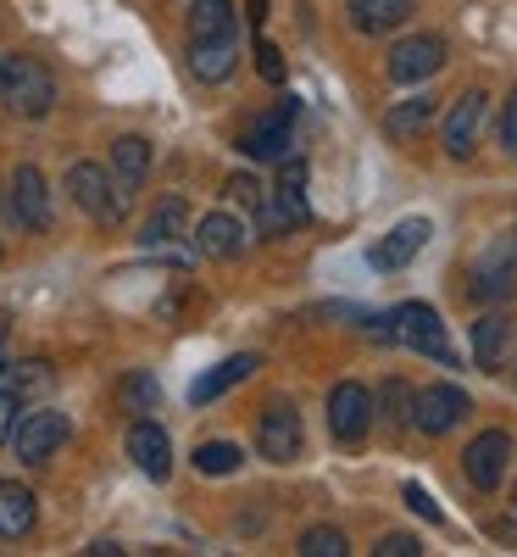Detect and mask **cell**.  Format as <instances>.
<instances>
[{
  "label": "cell",
  "mask_w": 517,
  "mask_h": 557,
  "mask_svg": "<svg viewBox=\"0 0 517 557\" xmlns=\"http://www.w3.org/2000/svg\"><path fill=\"white\" fill-rule=\"evenodd\" d=\"M0 101L17 117H45L56 107V78L39 57H0Z\"/></svg>",
  "instance_id": "6da1fadb"
},
{
  "label": "cell",
  "mask_w": 517,
  "mask_h": 557,
  "mask_svg": "<svg viewBox=\"0 0 517 557\" xmlns=\"http://www.w3.org/2000/svg\"><path fill=\"white\" fill-rule=\"evenodd\" d=\"M67 196L96 223H123V212H128V196L117 190V178L101 162H73L67 168Z\"/></svg>",
  "instance_id": "7a4b0ae2"
},
{
  "label": "cell",
  "mask_w": 517,
  "mask_h": 557,
  "mask_svg": "<svg viewBox=\"0 0 517 557\" xmlns=\"http://www.w3.org/2000/svg\"><path fill=\"white\" fill-rule=\"evenodd\" d=\"M390 341H406V346L423 351V357L456 362V357H451V341H445V323H440V312H434L429 301H401V307L390 312Z\"/></svg>",
  "instance_id": "3957f363"
},
{
  "label": "cell",
  "mask_w": 517,
  "mask_h": 557,
  "mask_svg": "<svg viewBox=\"0 0 517 557\" xmlns=\"http://www.w3.org/2000/svg\"><path fill=\"white\" fill-rule=\"evenodd\" d=\"M256 451L267 462H295L301 457V412L290 401H267L256 418Z\"/></svg>",
  "instance_id": "277c9868"
},
{
  "label": "cell",
  "mask_w": 517,
  "mask_h": 557,
  "mask_svg": "<svg viewBox=\"0 0 517 557\" xmlns=\"http://www.w3.org/2000/svg\"><path fill=\"white\" fill-rule=\"evenodd\" d=\"M73 435V424L62 412H51V407H39V412H23L17 424H12V446H17V457L23 462H45L62 441Z\"/></svg>",
  "instance_id": "5b68a950"
},
{
  "label": "cell",
  "mask_w": 517,
  "mask_h": 557,
  "mask_svg": "<svg viewBox=\"0 0 517 557\" xmlns=\"http://www.w3.org/2000/svg\"><path fill=\"white\" fill-rule=\"evenodd\" d=\"M484 117H490V96L484 89H467V96H456L451 117H445V157L467 162L479 146V134H484Z\"/></svg>",
  "instance_id": "8992f818"
},
{
  "label": "cell",
  "mask_w": 517,
  "mask_h": 557,
  "mask_svg": "<svg viewBox=\"0 0 517 557\" xmlns=\"http://www.w3.org/2000/svg\"><path fill=\"white\" fill-rule=\"evenodd\" d=\"M445 67V39L440 34H412L390 51V78L395 84H423Z\"/></svg>",
  "instance_id": "52a82bcc"
},
{
  "label": "cell",
  "mask_w": 517,
  "mask_h": 557,
  "mask_svg": "<svg viewBox=\"0 0 517 557\" xmlns=\"http://www.w3.org/2000/svg\"><path fill=\"white\" fill-rule=\"evenodd\" d=\"M290 117H295V101H285L278 112H262L251 128H245V139H240V151L251 157V162H285L290 157Z\"/></svg>",
  "instance_id": "ba28073f"
},
{
  "label": "cell",
  "mask_w": 517,
  "mask_h": 557,
  "mask_svg": "<svg viewBox=\"0 0 517 557\" xmlns=\"http://www.w3.org/2000/svg\"><path fill=\"white\" fill-rule=\"evenodd\" d=\"M128 457L146 480H167L173 474V441L156 418H134L128 424Z\"/></svg>",
  "instance_id": "9c48e42d"
},
{
  "label": "cell",
  "mask_w": 517,
  "mask_h": 557,
  "mask_svg": "<svg viewBox=\"0 0 517 557\" xmlns=\"http://www.w3.org/2000/svg\"><path fill=\"white\" fill-rule=\"evenodd\" d=\"M506 457H512V435H506V430H484L474 446L462 451L467 485H474V491H495L501 474H506Z\"/></svg>",
  "instance_id": "30bf717a"
},
{
  "label": "cell",
  "mask_w": 517,
  "mask_h": 557,
  "mask_svg": "<svg viewBox=\"0 0 517 557\" xmlns=\"http://www.w3.org/2000/svg\"><path fill=\"white\" fill-rule=\"evenodd\" d=\"M462 412H467V396L456 385H429V391H417V401H412V424L423 435H445V430L462 424Z\"/></svg>",
  "instance_id": "8fae6325"
},
{
  "label": "cell",
  "mask_w": 517,
  "mask_h": 557,
  "mask_svg": "<svg viewBox=\"0 0 517 557\" xmlns=\"http://www.w3.org/2000/svg\"><path fill=\"white\" fill-rule=\"evenodd\" d=\"M367 424H373V396H367V385H356V380L335 385V396H328V430H335L340 441H362Z\"/></svg>",
  "instance_id": "7c38bea8"
},
{
  "label": "cell",
  "mask_w": 517,
  "mask_h": 557,
  "mask_svg": "<svg viewBox=\"0 0 517 557\" xmlns=\"http://www.w3.org/2000/svg\"><path fill=\"white\" fill-rule=\"evenodd\" d=\"M429 235H434V223H429V218H406V223H395L390 235L367 251V262H373V268H384V273H395V268H406L423 246H429Z\"/></svg>",
  "instance_id": "4fadbf2b"
},
{
  "label": "cell",
  "mask_w": 517,
  "mask_h": 557,
  "mask_svg": "<svg viewBox=\"0 0 517 557\" xmlns=\"http://www.w3.org/2000/svg\"><path fill=\"white\" fill-rule=\"evenodd\" d=\"M12 201H17V218L23 228H34V235H45L51 228V190H45V173L34 162H23L12 173Z\"/></svg>",
  "instance_id": "5bb4252c"
},
{
  "label": "cell",
  "mask_w": 517,
  "mask_h": 557,
  "mask_svg": "<svg viewBox=\"0 0 517 557\" xmlns=\"http://www.w3.org/2000/svg\"><path fill=\"white\" fill-rule=\"evenodd\" d=\"M190 240H196L201 257H240V251H245V223L228 218V212H206V218L190 228Z\"/></svg>",
  "instance_id": "9a60e30c"
},
{
  "label": "cell",
  "mask_w": 517,
  "mask_h": 557,
  "mask_svg": "<svg viewBox=\"0 0 517 557\" xmlns=\"http://www.w3.org/2000/svg\"><path fill=\"white\" fill-rule=\"evenodd\" d=\"M151 173V139L146 134H123L117 146H112V178H117V190L134 201V190L146 184Z\"/></svg>",
  "instance_id": "2e32d148"
},
{
  "label": "cell",
  "mask_w": 517,
  "mask_h": 557,
  "mask_svg": "<svg viewBox=\"0 0 517 557\" xmlns=\"http://www.w3.org/2000/svg\"><path fill=\"white\" fill-rule=\"evenodd\" d=\"M256 368H262V357H256V351H240V357H228V362H217L212 374H201V380L190 385V401H196V407L217 401L223 391H234V385H240V380H251Z\"/></svg>",
  "instance_id": "e0dca14e"
},
{
  "label": "cell",
  "mask_w": 517,
  "mask_h": 557,
  "mask_svg": "<svg viewBox=\"0 0 517 557\" xmlns=\"http://www.w3.org/2000/svg\"><path fill=\"white\" fill-rule=\"evenodd\" d=\"M234 67H240V45L234 39H190V73L201 84H223Z\"/></svg>",
  "instance_id": "ac0fdd59"
},
{
  "label": "cell",
  "mask_w": 517,
  "mask_h": 557,
  "mask_svg": "<svg viewBox=\"0 0 517 557\" xmlns=\"http://www.w3.org/2000/svg\"><path fill=\"white\" fill-rule=\"evenodd\" d=\"M178 235H190V201H184V196H167L162 207H151L146 228H139V240L156 251V246H173Z\"/></svg>",
  "instance_id": "d6986e66"
},
{
  "label": "cell",
  "mask_w": 517,
  "mask_h": 557,
  "mask_svg": "<svg viewBox=\"0 0 517 557\" xmlns=\"http://www.w3.org/2000/svg\"><path fill=\"white\" fill-rule=\"evenodd\" d=\"M34 519H39L34 491H28V485H17V480H0V535L17 541V535H28V530H34Z\"/></svg>",
  "instance_id": "ffe728a7"
},
{
  "label": "cell",
  "mask_w": 517,
  "mask_h": 557,
  "mask_svg": "<svg viewBox=\"0 0 517 557\" xmlns=\"http://www.w3.org/2000/svg\"><path fill=\"white\" fill-rule=\"evenodd\" d=\"M517 290V273H512V251L506 246H495L490 257H484V268L474 273V301H506Z\"/></svg>",
  "instance_id": "44dd1931"
},
{
  "label": "cell",
  "mask_w": 517,
  "mask_h": 557,
  "mask_svg": "<svg viewBox=\"0 0 517 557\" xmlns=\"http://www.w3.org/2000/svg\"><path fill=\"white\" fill-rule=\"evenodd\" d=\"M506 346H512V318H506V312H484V318L474 323V362H479V368H501Z\"/></svg>",
  "instance_id": "7402d4cb"
},
{
  "label": "cell",
  "mask_w": 517,
  "mask_h": 557,
  "mask_svg": "<svg viewBox=\"0 0 517 557\" xmlns=\"http://www.w3.org/2000/svg\"><path fill=\"white\" fill-rule=\"evenodd\" d=\"M406 17H412V0H351V28H362V34L401 28Z\"/></svg>",
  "instance_id": "603a6c76"
},
{
  "label": "cell",
  "mask_w": 517,
  "mask_h": 557,
  "mask_svg": "<svg viewBox=\"0 0 517 557\" xmlns=\"http://www.w3.org/2000/svg\"><path fill=\"white\" fill-rule=\"evenodd\" d=\"M278 212H285V223H306L312 207H306V162H285V173H278V190H273Z\"/></svg>",
  "instance_id": "cb8c5ba5"
},
{
  "label": "cell",
  "mask_w": 517,
  "mask_h": 557,
  "mask_svg": "<svg viewBox=\"0 0 517 557\" xmlns=\"http://www.w3.org/2000/svg\"><path fill=\"white\" fill-rule=\"evenodd\" d=\"M429 123H434V96H412V101H395V107L384 112V128H390L395 139H417Z\"/></svg>",
  "instance_id": "d4e9b609"
},
{
  "label": "cell",
  "mask_w": 517,
  "mask_h": 557,
  "mask_svg": "<svg viewBox=\"0 0 517 557\" xmlns=\"http://www.w3.org/2000/svg\"><path fill=\"white\" fill-rule=\"evenodd\" d=\"M190 39H234V7L228 0H196L190 7Z\"/></svg>",
  "instance_id": "484cf974"
},
{
  "label": "cell",
  "mask_w": 517,
  "mask_h": 557,
  "mask_svg": "<svg viewBox=\"0 0 517 557\" xmlns=\"http://www.w3.org/2000/svg\"><path fill=\"white\" fill-rule=\"evenodd\" d=\"M240 462H245V451L234 446V441H201V446H196V469H201V474H212V480L240 474Z\"/></svg>",
  "instance_id": "4316f807"
},
{
  "label": "cell",
  "mask_w": 517,
  "mask_h": 557,
  "mask_svg": "<svg viewBox=\"0 0 517 557\" xmlns=\"http://www.w3.org/2000/svg\"><path fill=\"white\" fill-rule=\"evenodd\" d=\"M301 557H345L351 546H345V530H335V524H317V530H306L301 535V546H295Z\"/></svg>",
  "instance_id": "83f0119b"
},
{
  "label": "cell",
  "mask_w": 517,
  "mask_h": 557,
  "mask_svg": "<svg viewBox=\"0 0 517 557\" xmlns=\"http://www.w3.org/2000/svg\"><path fill=\"white\" fill-rule=\"evenodd\" d=\"M156 396H162V391H156L151 374H128V380H123V407H128V412H151Z\"/></svg>",
  "instance_id": "f1b7e54d"
},
{
  "label": "cell",
  "mask_w": 517,
  "mask_h": 557,
  "mask_svg": "<svg viewBox=\"0 0 517 557\" xmlns=\"http://www.w3.org/2000/svg\"><path fill=\"white\" fill-rule=\"evenodd\" d=\"M412 401H417V396H412L401 380L384 385V418H390V424H412Z\"/></svg>",
  "instance_id": "f546056e"
},
{
  "label": "cell",
  "mask_w": 517,
  "mask_h": 557,
  "mask_svg": "<svg viewBox=\"0 0 517 557\" xmlns=\"http://www.w3.org/2000/svg\"><path fill=\"white\" fill-rule=\"evenodd\" d=\"M256 67H262V78L267 84H285V57H278V45H256Z\"/></svg>",
  "instance_id": "4dcf8cb0"
},
{
  "label": "cell",
  "mask_w": 517,
  "mask_h": 557,
  "mask_svg": "<svg viewBox=\"0 0 517 557\" xmlns=\"http://www.w3.org/2000/svg\"><path fill=\"white\" fill-rule=\"evenodd\" d=\"M228 196L245 201V207H262V184H256L251 173H234V178H228Z\"/></svg>",
  "instance_id": "1f68e13d"
},
{
  "label": "cell",
  "mask_w": 517,
  "mask_h": 557,
  "mask_svg": "<svg viewBox=\"0 0 517 557\" xmlns=\"http://www.w3.org/2000/svg\"><path fill=\"white\" fill-rule=\"evenodd\" d=\"M401 496L412 502V513H417V519H429V524H440V507H434V496H429V491H423V485H406Z\"/></svg>",
  "instance_id": "d6a6232c"
},
{
  "label": "cell",
  "mask_w": 517,
  "mask_h": 557,
  "mask_svg": "<svg viewBox=\"0 0 517 557\" xmlns=\"http://www.w3.org/2000/svg\"><path fill=\"white\" fill-rule=\"evenodd\" d=\"M373 552H379V557H417L423 546L412 541V535H384L379 546H373Z\"/></svg>",
  "instance_id": "836d02e7"
},
{
  "label": "cell",
  "mask_w": 517,
  "mask_h": 557,
  "mask_svg": "<svg viewBox=\"0 0 517 557\" xmlns=\"http://www.w3.org/2000/svg\"><path fill=\"white\" fill-rule=\"evenodd\" d=\"M501 146H506V157H517V89H512L506 117H501Z\"/></svg>",
  "instance_id": "e575fe53"
},
{
  "label": "cell",
  "mask_w": 517,
  "mask_h": 557,
  "mask_svg": "<svg viewBox=\"0 0 517 557\" xmlns=\"http://www.w3.org/2000/svg\"><path fill=\"white\" fill-rule=\"evenodd\" d=\"M7 374H12V368H7V362H0V380H7Z\"/></svg>",
  "instance_id": "d590c367"
},
{
  "label": "cell",
  "mask_w": 517,
  "mask_h": 557,
  "mask_svg": "<svg viewBox=\"0 0 517 557\" xmlns=\"http://www.w3.org/2000/svg\"><path fill=\"white\" fill-rule=\"evenodd\" d=\"M512 507H517V491H512Z\"/></svg>",
  "instance_id": "8d00e7d4"
},
{
  "label": "cell",
  "mask_w": 517,
  "mask_h": 557,
  "mask_svg": "<svg viewBox=\"0 0 517 557\" xmlns=\"http://www.w3.org/2000/svg\"><path fill=\"white\" fill-rule=\"evenodd\" d=\"M0 257H7V246H0Z\"/></svg>",
  "instance_id": "74e56055"
}]
</instances>
